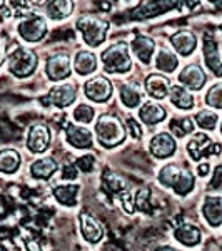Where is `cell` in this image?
<instances>
[{"instance_id": "8992f818", "label": "cell", "mask_w": 222, "mask_h": 251, "mask_svg": "<svg viewBox=\"0 0 222 251\" xmlns=\"http://www.w3.org/2000/svg\"><path fill=\"white\" fill-rule=\"evenodd\" d=\"M187 152L194 161H200V157L209 156V154H219L221 146L212 144L211 137L204 132H196V136L189 141L187 144Z\"/></svg>"}, {"instance_id": "7a4b0ae2", "label": "cell", "mask_w": 222, "mask_h": 251, "mask_svg": "<svg viewBox=\"0 0 222 251\" xmlns=\"http://www.w3.org/2000/svg\"><path fill=\"white\" fill-rule=\"evenodd\" d=\"M159 181L167 188H172L180 196H185V194L191 193L194 183H196L192 173H189L187 169H180L177 164L164 166L159 173Z\"/></svg>"}, {"instance_id": "5bb4252c", "label": "cell", "mask_w": 222, "mask_h": 251, "mask_svg": "<svg viewBox=\"0 0 222 251\" xmlns=\"http://www.w3.org/2000/svg\"><path fill=\"white\" fill-rule=\"evenodd\" d=\"M66 136L70 146L77 149H87L92 146V134L86 127L74 124H66Z\"/></svg>"}, {"instance_id": "ee69618b", "label": "cell", "mask_w": 222, "mask_h": 251, "mask_svg": "<svg viewBox=\"0 0 222 251\" xmlns=\"http://www.w3.org/2000/svg\"><path fill=\"white\" fill-rule=\"evenodd\" d=\"M154 251H177V250H174L172 246H159V248H155Z\"/></svg>"}, {"instance_id": "d590c367", "label": "cell", "mask_w": 222, "mask_h": 251, "mask_svg": "<svg viewBox=\"0 0 222 251\" xmlns=\"http://www.w3.org/2000/svg\"><path fill=\"white\" fill-rule=\"evenodd\" d=\"M74 117H75V121H79V123L89 124L92 119H94V109L90 106H87V104H80L79 107H75Z\"/></svg>"}, {"instance_id": "603a6c76", "label": "cell", "mask_w": 222, "mask_h": 251, "mask_svg": "<svg viewBox=\"0 0 222 251\" xmlns=\"http://www.w3.org/2000/svg\"><path fill=\"white\" fill-rule=\"evenodd\" d=\"M176 2L177 0H154V2L140 7V9L135 12V17L145 19V17H152V15H157V14H162V12L176 7Z\"/></svg>"}, {"instance_id": "60d3db41", "label": "cell", "mask_w": 222, "mask_h": 251, "mask_svg": "<svg viewBox=\"0 0 222 251\" xmlns=\"http://www.w3.org/2000/svg\"><path fill=\"white\" fill-rule=\"evenodd\" d=\"M79 174H77V168L74 166H67L66 171H64V177H67V179H75Z\"/></svg>"}, {"instance_id": "52a82bcc", "label": "cell", "mask_w": 222, "mask_h": 251, "mask_svg": "<svg viewBox=\"0 0 222 251\" xmlns=\"http://www.w3.org/2000/svg\"><path fill=\"white\" fill-rule=\"evenodd\" d=\"M19 34L22 39H25L27 42H39L44 39V35L47 34V24L45 20L39 15H30V17L23 19L19 24Z\"/></svg>"}, {"instance_id": "d6986e66", "label": "cell", "mask_w": 222, "mask_h": 251, "mask_svg": "<svg viewBox=\"0 0 222 251\" xmlns=\"http://www.w3.org/2000/svg\"><path fill=\"white\" fill-rule=\"evenodd\" d=\"M172 46L176 47V50L182 55H191L194 49L197 46L196 35L189 30H180L176 35H172Z\"/></svg>"}, {"instance_id": "ac0fdd59", "label": "cell", "mask_w": 222, "mask_h": 251, "mask_svg": "<svg viewBox=\"0 0 222 251\" xmlns=\"http://www.w3.org/2000/svg\"><path fill=\"white\" fill-rule=\"evenodd\" d=\"M169 89H171V84H169V80L164 75L152 74L145 80V91L152 97H155V99H164L169 94Z\"/></svg>"}, {"instance_id": "f1b7e54d", "label": "cell", "mask_w": 222, "mask_h": 251, "mask_svg": "<svg viewBox=\"0 0 222 251\" xmlns=\"http://www.w3.org/2000/svg\"><path fill=\"white\" fill-rule=\"evenodd\" d=\"M171 91V102L174 104L176 107L179 109H192L194 106V97L191 92L187 91V89L180 87V86H174L169 89Z\"/></svg>"}, {"instance_id": "d6a6232c", "label": "cell", "mask_w": 222, "mask_h": 251, "mask_svg": "<svg viewBox=\"0 0 222 251\" xmlns=\"http://www.w3.org/2000/svg\"><path fill=\"white\" fill-rule=\"evenodd\" d=\"M169 127H171L172 134H176L177 137H184L185 134L192 132L194 126H192V121L189 119V117H184V119H174Z\"/></svg>"}, {"instance_id": "f35d334b", "label": "cell", "mask_w": 222, "mask_h": 251, "mask_svg": "<svg viewBox=\"0 0 222 251\" xmlns=\"http://www.w3.org/2000/svg\"><path fill=\"white\" fill-rule=\"evenodd\" d=\"M127 127H129V134H132L134 139H139V137H142V127L139 126L135 119H132V117H129L127 119Z\"/></svg>"}, {"instance_id": "7c38bea8", "label": "cell", "mask_w": 222, "mask_h": 251, "mask_svg": "<svg viewBox=\"0 0 222 251\" xmlns=\"http://www.w3.org/2000/svg\"><path fill=\"white\" fill-rule=\"evenodd\" d=\"M79 220H80V231H82L84 238H86L89 243L95 245V243H99L102 240L104 229H102V226H100V223L97 221L92 214L84 211V213H80Z\"/></svg>"}, {"instance_id": "8fae6325", "label": "cell", "mask_w": 222, "mask_h": 251, "mask_svg": "<svg viewBox=\"0 0 222 251\" xmlns=\"http://www.w3.org/2000/svg\"><path fill=\"white\" fill-rule=\"evenodd\" d=\"M50 144V131L47 126L44 124H35L30 127L29 137H27V148L32 152H44Z\"/></svg>"}, {"instance_id": "f6af8a7d", "label": "cell", "mask_w": 222, "mask_h": 251, "mask_svg": "<svg viewBox=\"0 0 222 251\" xmlns=\"http://www.w3.org/2000/svg\"><path fill=\"white\" fill-rule=\"evenodd\" d=\"M2 59H3V46H2V42H0V62H2Z\"/></svg>"}, {"instance_id": "4dcf8cb0", "label": "cell", "mask_w": 222, "mask_h": 251, "mask_svg": "<svg viewBox=\"0 0 222 251\" xmlns=\"http://www.w3.org/2000/svg\"><path fill=\"white\" fill-rule=\"evenodd\" d=\"M155 67L162 72H174L177 67V57L172 52L160 50L155 59Z\"/></svg>"}, {"instance_id": "836d02e7", "label": "cell", "mask_w": 222, "mask_h": 251, "mask_svg": "<svg viewBox=\"0 0 222 251\" xmlns=\"http://www.w3.org/2000/svg\"><path fill=\"white\" fill-rule=\"evenodd\" d=\"M217 119L219 117H217V114H214L212 111H200L196 117L197 124L202 129H214L217 126Z\"/></svg>"}, {"instance_id": "2e32d148", "label": "cell", "mask_w": 222, "mask_h": 251, "mask_svg": "<svg viewBox=\"0 0 222 251\" xmlns=\"http://www.w3.org/2000/svg\"><path fill=\"white\" fill-rule=\"evenodd\" d=\"M204 216L212 228H219L222 223V200L221 196H209L204 203Z\"/></svg>"}, {"instance_id": "4316f807", "label": "cell", "mask_w": 222, "mask_h": 251, "mask_svg": "<svg viewBox=\"0 0 222 251\" xmlns=\"http://www.w3.org/2000/svg\"><path fill=\"white\" fill-rule=\"evenodd\" d=\"M176 240L179 243H182L185 246H196L200 241V231L192 225H184L179 226L174 233Z\"/></svg>"}, {"instance_id": "f546056e", "label": "cell", "mask_w": 222, "mask_h": 251, "mask_svg": "<svg viewBox=\"0 0 222 251\" xmlns=\"http://www.w3.org/2000/svg\"><path fill=\"white\" fill-rule=\"evenodd\" d=\"M20 166V154L14 149H3L0 151V171L12 174L19 169Z\"/></svg>"}, {"instance_id": "7402d4cb", "label": "cell", "mask_w": 222, "mask_h": 251, "mask_svg": "<svg viewBox=\"0 0 222 251\" xmlns=\"http://www.w3.org/2000/svg\"><path fill=\"white\" fill-rule=\"evenodd\" d=\"M77 184H59L54 188V196L60 204L64 206H75L77 204Z\"/></svg>"}, {"instance_id": "7bdbcfd3", "label": "cell", "mask_w": 222, "mask_h": 251, "mask_svg": "<svg viewBox=\"0 0 222 251\" xmlns=\"http://www.w3.org/2000/svg\"><path fill=\"white\" fill-rule=\"evenodd\" d=\"M27 250L29 251H40L39 245L35 241H27Z\"/></svg>"}, {"instance_id": "277c9868", "label": "cell", "mask_w": 222, "mask_h": 251, "mask_svg": "<svg viewBox=\"0 0 222 251\" xmlns=\"http://www.w3.org/2000/svg\"><path fill=\"white\" fill-rule=\"evenodd\" d=\"M77 29L84 34V40L87 46L97 47L106 39L107 22L94 17V15H86V17H80L77 20Z\"/></svg>"}, {"instance_id": "d4e9b609", "label": "cell", "mask_w": 222, "mask_h": 251, "mask_svg": "<svg viewBox=\"0 0 222 251\" xmlns=\"http://www.w3.org/2000/svg\"><path fill=\"white\" fill-rule=\"evenodd\" d=\"M74 66H75V71L79 72L80 75H87V74H92L97 67V59L92 52L89 50H80L77 55H75V60H74Z\"/></svg>"}, {"instance_id": "83f0119b", "label": "cell", "mask_w": 222, "mask_h": 251, "mask_svg": "<svg viewBox=\"0 0 222 251\" xmlns=\"http://www.w3.org/2000/svg\"><path fill=\"white\" fill-rule=\"evenodd\" d=\"M120 99L127 107H137L142 100V92H140L139 84L129 82L120 89Z\"/></svg>"}, {"instance_id": "cb8c5ba5", "label": "cell", "mask_w": 222, "mask_h": 251, "mask_svg": "<svg viewBox=\"0 0 222 251\" xmlns=\"http://www.w3.org/2000/svg\"><path fill=\"white\" fill-rule=\"evenodd\" d=\"M55 171H57V163L52 157H44V159L35 161L30 166V173L37 179H48Z\"/></svg>"}, {"instance_id": "9c48e42d", "label": "cell", "mask_w": 222, "mask_h": 251, "mask_svg": "<svg viewBox=\"0 0 222 251\" xmlns=\"http://www.w3.org/2000/svg\"><path fill=\"white\" fill-rule=\"evenodd\" d=\"M84 91L89 99L95 100V102H106L112 94V84L102 75H97V77L87 80Z\"/></svg>"}, {"instance_id": "4fadbf2b", "label": "cell", "mask_w": 222, "mask_h": 251, "mask_svg": "<svg viewBox=\"0 0 222 251\" xmlns=\"http://www.w3.org/2000/svg\"><path fill=\"white\" fill-rule=\"evenodd\" d=\"M151 152L159 159H164V157H169L176 152V141L174 137L167 132H159L151 139Z\"/></svg>"}, {"instance_id": "ba28073f", "label": "cell", "mask_w": 222, "mask_h": 251, "mask_svg": "<svg viewBox=\"0 0 222 251\" xmlns=\"http://www.w3.org/2000/svg\"><path fill=\"white\" fill-rule=\"evenodd\" d=\"M75 97H77V87L72 86V84H62V86L52 89L50 94L42 99V102L45 104V106L54 104V106H57V107H67L74 102Z\"/></svg>"}, {"instance_id": "484cf974", "label": "cell", "mask_w": 222, "mask_h": 251, "mask_svg": "<svg viewBox=\"0 0 222 251\" xmlns=\"http://www.w3.org/2000/svg\"><path fill=\"white\" fill-rule=\"evenodd\" d=\"M139 116L145 124L152 126V124L160 123V121L164 119L165 111L162 106H159V104H155V102H145L142 109H140Z\"/></svg>"}, {"instance_id": "9a60e30c", "label": "cell", "mask_w": 222, "mask_h": 251, "mask_svg": "<svg viewBox=\"0 0 222 251\" xmlns=\"http://www.w3.org/2000/svg\"><path fill=\"white\" fill-rule=\"evenodd\" d=\"M179 80H180V84H184L185 87L197 91V89H200L205 84V74L199 66L191 64V66H187L179 74Z\"/></svg>"}, {"instance_id": "7dc6e473", "label": "cell", "mask_w": 222, "mask_h": 251, "mask_svg": "<svg viewBox=\"0 0 222 251\" xmlns=\"http://www.w3.org/2000/svg\"><path fill=\"white\" fill-rule=\"evenodd\" d=\"M211 2H214V3H217V2H219V0H211Z\"/></svg>"}, {"instance_id": "b9f144b4", "label": "cell", "mask_w": 222, "mask_h": 251, "mask_svg": "<svg viewBox=\"0 0 222 251\" xmlns=\"http://www.w3.org/2000/svg\"><path fill=\"white\" fill-rule=\"evenodd\" d=\"M197 174H199V176H207L209 174V163L199 164V168H197Z\"/></svg>"}, {"instance_id": "44dd1931", "label": "cell", "mask_w": 222, "mask_h": 251, "mask_svg": "<svg viewBox=\"0 0 222 251\" xmlns=\"http://www.w3.org/2000/svg\"><path fill=\"white\" fill-rule=\"evenodd\" d=\"M154 49H155L154 40L149 39V37H144V35L137 37L134 42H132V50H134V54L137 55V59L144 64L151 62L152 54H154Z\"/></svg>"}, {"instance_id": "1f68e13d", "label": "cell", "mask_w": 222, "mask_h": 251, "mask_svg": "<svg viewBox=\"0 0 222 251\" xmlns=\"http://www.w3.org/2000/svg\"><path fill=\"white\" fill-rule=\"evenodd\" d=\"M104 186H106L112 194H117V196H120L124 191H127L126 181L112 173H107L106 176H104Z\"/></svg>"}, {"instance_id": "bcb514c9", "label": "cell", "mask_w": 222, "mask_h": 251, "mask_svg": "<svg viewBox=\"0 0 222 251\" xmlns=\"http://www.w3.org/2000/svg\"><path fill=\"white\" fill-rule=\"evenodd\" d=\"M3 3H5V0H0V9L3 7Z\"/></svg>"}, {"instance_id": "e575fe53", "label": "cell", "mask_w": 222, "mask_h": 251, "mask_svg": "<svg viewBox=\"0 0 222 251\" xmlns=\"http://www.w3.org/2000/svg\"><path fill=\"white\" fill-rule=\"evenodd\" d=\"M149 196H151V189H149V188H142V189H139V193H137L135 206L142 213H151L152 211V206H151V201H149Z\"/></svg>"}, {"instance_id": "ab89813d", "label": "cell", "mask_w": 222, "mask_h": 251, "mask_svg": "<svg viewBox=\"0 0 222 251\" xmlns=\"http://www.w3.org/2000/svg\"><path fill=\"white\" fill-rule=\"evenodd\" d=\"M221 173H222V168H221V166H217L216 173H214V179H212V183H211V188L217 189L221 186V176H222Z\"/></svg>"}, {"instance_id": "5b68a950", "label": "cell", "mask_w": 222, "mask_h": 251, "mask_svg": "<svg viewBox=\"0 0 222 251\" xmlns=\"http://www.w3.org/2000/svg\"><path fill=\"white\" fill-rule=\"evenodd\" d=\"M37 67V55L29 49L19 47L9 57V71L17 77H27Z\"/></svg>"}, {"instance_id": "30bf717a", "label": "cell", "mask_w": 222, "mask_h": 251, "mask_svg": "<svg viewBox=\"0 0 222 251\" xmlns=\"http://www.w3.org/2000/svg\"><path fill=\"white\" fill-rule=\"evenodd\" d=\"M48 79L52 80H62L70 75V57L67 54H55L47 60L45 69Z\"/></svg>"}, {"instance_id": "3957f363", "label": "cell", "mask_w": 222, "mask_h": 251, "mask_svg": "<svg viewBox=\"0 0 222 251\" xmlns=\"http://www.w3.org/2000/svg\"><path fill=\"white\" fill-rule=\"evenodd\" d=\"M102 64L106 72H111V74H115V72L120 74V72L131 71L132 60H131V54H129L127 44L119 42L109 47L102 54Z\"/></svg>"}, {"instance_id": "6da1fadb", "label": "cell", "mask_w": 222, "mask_h": 251, "mask_svg": "<svg viewBox=\"0 0 222 251\" xmlns=\"http://www.w3.org/2000/svg\"><path fill=\"white\" fill-rule=\"evenodd\" d=\"M97 139L104 148H115L126 139V129L117 117L111 114H104L99 117L95 124Z\"/></svg>"}, {"instance_id": "74e56055", "label": "cell", "mask_w": 222, "mask_h": 251, "mask_svg": "<svg viewBox=\"0 0 222 251\" xmlns=\"http://www.w3.org/2000/svg\"><path fill=\"white\" fill-rule=\"evenodd\" d=\"M94 164H95V157L92 154H87V156H82L80 159L77 161V166L82 169L84 173H90L94 169Z\"/></svg>"}, {"instance_id": "ffe728a7", "label": "cell", "mask_w": 222, "mask_h": 251, "mask_svg": "<svg viewBox=\"0 0 222 251\" xmlns=\"http://www.w3.org/2000/svg\"><path fill=\"white\" fill-rule=\"evenodd\" d=\"M72 0H47L45 2V12L50 19L62 20L72 14Z\"/></svg>"}, {"instance_id": "e0dca14e", "label": "cell", "mask_w": 222, "mask_h": 251, "mask_svg": "<svg viewBox=\"0 0 222 251\" xmlns=\"http://www.w3.org/2000/svg\"><path fill=\"white\" fill-rule=\"evenodd\" d=\"M204 54H205V64L212 69L216 75H221V55L219 47H217V40L212 39L211 35H205L204 40Z\"/></svg>"}, {"instance_id": "8d00e7d4", "label": "cell", "mask_w": 222, "mask_h": 251, "mask_svg": "<svg viewBox=\"0 0 222 251\" xmlns=\"http://www.w3.org/2000/svg\"><path fill=\"white\" fill-rule=\"evenodd\" d=\"M221 97H222V86H221V82H217L216 86L211 87V91L207 92V97H205V100H207L209 106L219 109L221 107Z\"/></svg>"}]
</instances>
